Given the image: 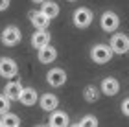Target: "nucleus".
<instances>
[{"mask_svg": "<svg viewBox=\"0 0 129 127\" xmlns=\"http://www.w3.org/2000/svg\"><path fill=\"white\" fill-rule=\"evenodd\" d=\"M72 20L78 28H89L90 22H92V11L89 8H78L74 11Z\"/></svg>", "mask_w": 129, "mask_h": 127, "instance_id": "39448f33", "label": "nucleus"}, {"mask_svg": "<svg viewBox=\"0 0 129 127\" xmlns=\"http://www.w3.org/2000/svg\"><path fill=\"white\" fill-rule=\"evenodd\" d=\"M41 11H43L48 19H55V17L59 15V6H57L55 2H52V0H46V2H43Z\"/></svg>", "mask_w": 129, "mask_h": 127, "instance_id": "f3484780", "label": "nucleus"}, {"mask_svg": "<svg viewBox=\"0 0 129 127\" xmlns=\"http://www.w3.org/2000/svg\"><path fill=\"white\" fill-rule=\"evenodd\" d=\"M76 125L78 127H98V118L92 116V114H87V116H83Z\"/></svg>", "mask_w": 129, "mask_h": 127, "instance_id": "6ab92c4d", "label": "nucleus"}, {"mask_svg": "<svg viewBox=\"0 0 129 127\" xmlns=\"http://www.w3.org/2000/svg\"><path fill=\"white\" fill-rule=\"evenodd\" d=\"M22 89H24V87H22L19 81H9L8 85L4 87V94L9 98V101H19V98H20V92H22Z\"/></svg>", "mask_w": 129, "mask_h": 127, "instance_id": "ddd939ff", "label": "nucleus"}, {"mask_svg": "<svg viewBox=\"0 0 129 127\" xmlns=\"http://www.w3.org/2000/svg\"><path fill=\"white\" fill-rule=\"evenodd\" d=\"M0 125L2 127H19L20 125V118L17 116V114L8 111L6 114H2V118H0Z\"/></svg>", "mask_w": 129, "mask_h": 127, "instance_id": "dca6fc26", "label": "nucleus"}, {"mask_svg": "<svg viewBox=\"0 0 129 127\" xmlns=\"http://www.w3.org/2000/svg\"><path fill=\"white\" fill-rule=\"evenodd\" d=\"M30 20H31V24L37 28V30H46V28L50 26L52 19H48V17L39 9V11H31V13H30Z\"/></svg>", "mask_w": 129, "mask_h": 127, "instance_id": "1a4fd4ad", "label": "nucleus"}, {"mask_svg": "<svg viewBox=\"0 0 129 127\" xmlns=\"http://www.w3.org/2000/svg\"><path fill=\"white\" fill-rule=\"evenodd\" d=\"M113 48H111V44H96L92 46L90 50V59L98 63V65H105V63L111 61V57H113Z\"/></svg>", "mask_w": 129, "mask_h": 127, "instance_id": "f257e3e1", "label": "nucleus"}, {"mask_svg": "<svg viewBox=\"0 0 129 127\" xmlns=\"http://www.w3.org/2000/svg\"><path fill=\"white\" fill-rule=\"evenodd\" d=\"M122 112H124V116H129V98L122 101Z\"/></svg>", "mask_w": 129, "mask_h": 127, "instance_id": "412c9836", "label": "nucleus"}, {"mask_svg": "<svg viewBox=\"0 0 129 127\" xmlns=\"http://www.w3.org/2000/svg\"><path fill=\"white\" fill-rule=\"evenodd\" d=\"M31 2H35V4H43V2H46V0H31Z\"/></svg>", "mask_w": 129, "mask_h": 127, "instance_id": "5701e85b", "label": "nucleus"}, {"mask_svg": "<svg viewBox=\"0 0 129 127\" xmlns=\"http://www.w3.org/2000/svg\"><path fill=\"white\" fill-rule=\"evenodd\" d=\"M8 111H9V98L6 94H0V116L6 114Z\"/></svg>", "mask_w": 129, "mask_h": 127, "instance_id": "aec40b11", "label": "nucleus"}, {"mask_svg": "<svg viewBox=\"0 0 129 127\" xmlns=\"http://www.w3.org/2000/svg\"><path fill=\"white\" fill-rule=\"evenodd\" d=\"M68 2H76V0H68Z\"/></svg>", "mask_w": 129, "mask_h": 127, "instance_id": "b1692460", "label": "nucleus"}, {"mask_svg": "<svg viewBox=\"0 0 129 127\" xmlns=\"http://www.w3.org/2000/svg\"><path fill=\"white\" fill-rule=\"evenodd\" d=\"M50 33L46 31V30H37L31 35V46L33 48H43V46H46V44H50Z\"/></svg>", "mask_w": 129, "mask_h": 127, "instance_id": "f8f14e48", "label": "nucleus"}, {"mask_svg": "<svg viewBox=\"0 0 129 127\" xmlns=\"http://www.w3.org/2000/svg\"><path fill=\"white\" fill-rule=\"evenodd\" d=\"M37 57H39V61L43 63V65H48V63L55 61V57H57V50L54 48V46L46 44V46H43V48H39Z\"/></svg>", "mask_w": 129, "mask_h": 127, "instance_id": "9d476101", "label": "nucleus"}, {"mask_svg": "<svg viewBox=\"0 0 129 127\" xmlns=\"http://www.w3.org/2000/svg\"><path fill=\"white\" fill-rule=\"evenodd\" d=\"M39 103H41V109H43V111L52 112V111H55V109H57L59 100H57L55 94H43V96H41V100H39Z\"/></svg>", "mask_w": 129, "mask_h": 127, "instance_id": "4468645a", "label": "nucleus"}, {"mask_svg": "<svg viewBox=\"0 0 129 127\" xmlns=\"http://www.w3.org/2000/svg\"><path fill=\"white\" fill-rule=\"evenodd\" d=\"M120 90V83L116 77H105L102 81V92L105 96H116Z\"/></svg>", "mask_w": 129, "mask_h": 127, "instance_id": "9b49d317", "label": "nucleus"}, {"mask_svg": "<svg viewBox=\"0 0 129 127\" xmlns=\"http://www.w3.org/2000/svg\"><path fill=\"white\" fill-rule=\"evenodd\" d=\"M46 81H48L50 87H63L67 83V72L63 68H52V70L46 74Z\"/></svg>", "mask_w": 129, "mask_h": 127, "instance_id": "0eeeda50", "label": "nucleus"}, {"mask_svg": "<svg viewBox=\"0 0 129 127\" xmlns=\"http://www.w3.org/2000/svg\"><path fill=\"white\" fill-rule=\"evenodd\" d=\"M111 48H113L114 54L118 55H124L129 52V37L124 35V33H114L113 37H111Z\"/></svg>", "mask_w": 129, "mask_h": 127, "instance_id": "20e7f679", "label": "nucleus"}, {"mask_svg": "<svg viewBox=\"0 0 129 127\" xmlns=\"http://www.w3.org/2000/svg\"><path fill=\"white\" fill-rule=\"evenodd\" d=\"M9 8V0H0V11H6Z\"/></svg>", "mask_w": 129, "mask_h": 127, "instance_id": "4be33fe9", "label": "nucleus"}, {"mask_svg": "<svg viewBox=\"0 0 129 127\" xmlns=\"http://www.w3.org/2000/svg\"><path fill=\"white\" fill-rule=\"evenodd\" d=\"M20 39H22V33L17 26H8L0 33V41H2L4 46H15L20 43Z\"/></svg>", "mask_w": 129, "mask_h": 127, "instance_id": "f03ea898", "label": "nucleus"}, {"mask_svg": "<svg viewBox=\"0 0 129 127\" xmlns=\"http://www.w3.org/2000/svg\"><path fill=\"white\" fill-rule=\"evenodd\" d=\"M100 24H102V30L103 31L113 33V31L118 30L120 19H118V15H116L114 11H105V13L102 15V19H100Z\"/></svg>", "mask_w": 129, "mask_h": 127, "instance_id": "7ed1b4c3", "label": "nucleus"}, {"mask_svg": "<svg viewBox=\"0 0 129 127\" xmlns=\"http://www.w3.org/2000/svg\"><path fill=\"white\" fill-rule=\"evenodd\" d=\"M17 74H19L17 63L11 59V57H0V76L11 79V77H15Z\"/></svg>", "mask_w": 129, "mask_h": 127, "instance_id": "423d86ee", "label": "nucleus"}, {"mask_svg": "<svg viewBox=\"0 0 129 127\" xmlns=\"http://www.w3.org/2000/svg\"><path fill=\"white\" fill-rule=\"evenodd\" d=\"M48 123L52 127H67L68 125V116H67V112H63V111H52L50 114V118H48Z\"/></svg>", "mask_w": 129, "mask_h": 127, "instance_id": "2eb2a0df", "label": "nucleus"}, {"mask_svg": "<svg viewBox=\"0 0 129 127\" xmlns=\"http://www.w3.org/2000/svg\"><path fill=\"white\" fill-rule=\"evenodd\" d=\"M19 101L22 103V105H26V107H31V105H35V103L39 101V94H37V90H35V89H31V87H26V89H22Z\"/></svg>", "mask_w": 129, "mask_h": 127, "instance_id": "6e6552de", "label": "nucleus"}, {"mask_svg": "<svg viewBox=\"0 0 129 127\" xmlns=\"http://www.w3.org/2000/svg\"><path fill=\"white\" fill-rule=\"evenodd\" d=\"M83 96H85V101H89V103H94V101H98V98H100V90L96 89L94 85H89V87H85V92H83Z\"/></svg>", "mask_w": 129, "mask_h": 127, "instance_id": "a211bd4d", "label": "nucleus"}]
</instances>
